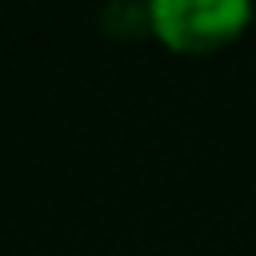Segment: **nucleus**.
<instances>
[{"instance_id": "f257e3e1", "label": "nucleus", "mask_w": 256, "mask_h": 256, "mask_svg": "<svg viewBox=\"0 0 256 256\" xmlns=\"http://www.w3.org/2000/svg\"><path fill=\"white\" fill-rule=\"evenodd\" d=\"M144 16L164 44L180 52H204L244 32L252 20V4L244 0H156L148 4Z\"/></svg>"}]
</instances>
